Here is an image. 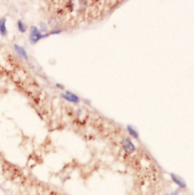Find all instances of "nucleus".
<instances>
[{
  "instance_id": "nucleus-1",
  "label": "nucleus",
  "mask_w": 194,
  "mask_h": 195,
  "mask_svg": "<svg viewBox=\"0 0 194 195\" xmlns=\"http://www.w3.org/2000/svg\"><path fill=\"white\" fill-rule=\"evenodd\" d=\"M49 36H50L49 33L42 34L37 27L32 26L31 28V30H30L29 41L31 42V44H35L37 43L39 40H40L41 39L46 38V37H49Z\"/></svg>"
},
{
  "instance_id": "nucleus-2",
  "label": "nucleus",
  "mask_w": 194,
  "mask_h": 195,
  "mask_svg": "<svg viewBox=\"0 0 194 195\" xmlns=\"http://www.w3.org/2000/svg\"><path fill=\"white\" fill-rule=\"evenodd\" d=\"M121 144H122L123 149H124V150L127 153H133L135 151V150H136L134 144H133V142L129 138H124L122 141Z\"/></svg>"
},
{
  "instance_id": "nucleus-3",
  "label": "nucleus",
  "mask_w": 194,
  "mask_h": 195,
  "mask_svg": "<svg viewBox=\"0 0 194 195\" xmlns=\"http://www.w3.org/2000/svg\"><path fill=\"white\" fill-rule=\"evenodd\" d=\"M61 97L64 100H67L68 102H70V103H78L80 101V98H79L78 96L69 90L65 91V93H64V94H61Z\"/></svg>"
},
{
  "instance_id": "nucleus-4",
  "label": "nucleus",
  "mask_w": 194,
  "mask_h": 195,
  "mask_svg": "<svg viewBox=\"0 0 194 195\" xmlns=\"http://www.w3.org/2000/svg\"><path fill=\"white\" fill-rule=\"evenodd\" d=\"M170 176H171V178L172 179L173 182H174L179 188H185L186 187H187V184H186L185 181L184 180V178L180 177L179 175L174 173H171L170 174Z\"/></svg>"
},
{
  "instance_id": "nucleus-5",
  "label": "nucleus",
  "mask_w": 194,
  "mask_h": 195,
  "mask_svg": "<svg viewBox=\"0 0 194 195\" xmlns=\"http://www.w3.org/2000/svg\"><path fill=\"white\" fill-rule=\"evenodd\" d=\"M14 48H15V52H16V53L18 54V56H19L20 59H24V60H27L28 55L24 47L20 46L18 44H14Z\"/></svg>"
},
{
  "instance_id": "nucleus-6",
  "label": "nucleus",
  "mask_w": 194,
  "mask_h": 195,
  "mask_svg": "<svg viewBox=\"0 0 194 195\" xmlns=\"http://www.w3.org/2000/svg\"><path fill=\"white\" fill-rule=\"evenodd\" d=\"M7 28H6V18H2L0 19V35L5 37L7 35Z\"/></svg>"
},
{
  "instance_id": "nucleus-7",
  "label": "nucleus",
  "mask_w": 194,
  "mask_h": 195,
  "mask_svg": "<svg viewBox=\"0 0 194 195\" xmlns=\"http://www.w3.org/2000/svg\"><path fill=\"white\" fill-rule=\"evenodd\" d=\"M127 131H128L129 134L134 138V139H138L139 138V134L137 132V131L131 125H127Z\"/></svg>"
},
{
  "instance_id": "nucleus-8",
  "label": "nucleus",
  "mask_w": 194,
  "mask_h": 195,
  "mask_svg": "<svg viewBox=\"0 0 194 195\" xmlns=\"http://www.w3.org/2000/svg\"><path fill=\"white\" fill-rule=\"evenodd\" d=\"M17 26H18V29L20 31V33L24 34V33L26 32V26H25V24L23 23V21L21 20H18V22H17Z\"/></svg>"
},
{
  "instance_id": "nucleus-9",
  "label": "nucleus",
  "mask_w": 194,
  "mask_h": 195,
  "mask_svg": "<svg viewBox=\"0 0 194 195\" xmlns=\"http://www.w3.org/2000/svg\"><path fill=\"white\" fill-rule=\"evenodd\" d=\"M39 31L40 32H47V27L45 23H42V22H41L40 23V30H39Z\"/></svg>"
},
{
  "instance_id": "nucleus-10",
  "label": "nucleus",
  "mask_w": 194,
  "mask_h": 195,
  "mask_svg": "<svg viewBox=\"0 0 194 195\" xmlns=\"http://www.w3.org/2000/svg\"><path fill=\"white\" fill-rule=\"evenodd\" d=\"M61 32V30H54V31H50L49 34V35H53V34H60Z\"/></svg>"
},
{
  "instance_id": "nucleus-11",
  "label": "nucleus",
  "mask_w": 194,
  "mask_h": 195,
  "mask_svg": "<svg viewBox=\"0 0 194 195\" xmlns=\"http://www.w3.org/2000/svg\"><path fill=\"white\" fill-rule=\"evenodd\" d=\"M180 191H181L180 188H177L174 191H173V192L171 193L169 195H178L180 194Z\"/></svg>"
},
{
  "instance_id": "nucleus-12",
  "label": "nucleus",
  "mask_w": 194,
  "mask_h": 195,
  "mask_svg": "<svg viewBox=\"0 0 194 195\" xmlns=\"http://www.w3.org/2000/svg\"><path fill=\"white\" fill-rule=\"evenodd\" d=\"M56 87L58 88V89H61V90H63L64 89V87H63L62 84H58V83H57V84H56Z\"/></svg>"
},
{
  "instance_id": "nucleus-13",
  "label": "nucleus",
  "mask_w": 194,
  "mask_h": 195,
  "mask_svg": "<svg viewBox=\"0 0 194 195\" xmlns=\"http://www.w3.org/2000/svg\"><path fill=\"white\" fill-rule=\"evenodd\" d=\"M166 195H169V194H166Z\"/></svg>"
}]
</instances>
